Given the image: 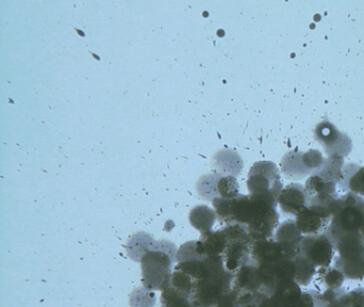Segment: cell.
Masks as SVG:
<instances>
[{"label": "cell", "instance_id": "ba28073f", "mask_svg": "<svg viewBox=\"0 0 364 307\" xmlns=\"http://www.w3.org/2000/svg\"><path fill=\"white\" fill-rule=\"evenodd\" d=\"M336 185L338 183L326 181L318 175H311L304 185L308 194L309 205L329 208L330 205L338 198Z\"/></svg>", "mask_w": 364, "mask_h": 307}, {"label": "cell", "instance_id": "484cf974", "mask_svg": "<svg viewBox=\"0 0 364 307\" xmlns=\"http://www.w3.org/2000/svg\"><path fill=\"white\" fill-rule=\"evenodd\" d=\"M267 300H268V298H267ZM267 300H266L265 302H264L263 304H262L261 306H259V307H268Z\"/></svg>", "mask_w": 364, "mask_h": 307}, {"label": "cell", "instance_id": "52a82bcc", "mask_svg": "<svg viewBox=\"0 0 364 307\" xmlns=\"http://www.w3.org/2000/svg\"><path fill=\"white\" fill-rule=\"evenodd\" d=\"M331 219V212L327 207L309 205L298 213L295 221L304 236H311L325 234Z\"/></svg>", "mask_w": 364, "mask_h": 307}, {"label": "cell", "instance_id": "8992f818", "mask_svg": "<svg viewBox=\"0 0 364 307\" xmlns=\"http://www.w3.org/2000/svg\"><path fill=\"white\" fill-rule=\"evenodd\" d=\"M315 138L323 145L328 156L344 158L353 149L350 138L326 119L321 122L315 128Z\"/></svg>", "mask_w": 364, "mask_h": 307}, {"label": "cell", "instance_id": "7c38bea8", "mask_svg": "<svg viewBox=\"0 0 364 307\" xmlns=\"http://www.w3.org/2000/svg\"><path fill=\"white\" fill-rule=\"evenodd\" d=\"M302 292L296 281L281 284L268 298V307H301Z\"/></svg>", "mask_w": 364, "mask_h": 307}, {"label": "cell", "instance_id": "9a60e30c", "mask_svg": "<svg viewBox=\"0 0 364 307\" xmlns=\"http://www.w3.org/2000/svg\"><path fill=\"white\" fill-rule=\"evenodd\" d=\"M338 185L344 191L359 195L364 200V166L347 163L343 168L342 181Z\"/></svg>", "mask_w": 364, "mask_h": 307}, {"label": "cell", "instance_id": "d6986e66", "mask_svg": "<svg viewBox=\"0 0 364 307\" xmlns=\"http://www.w3.org/2000/svg\"><path fill=\"white\" fill-rule=\"evenodd\" d=\"M344 158L338 156H328L323 161V166L315 171L312 175H318L326 181L340 183L343 177V168H344Z\"/></svg>", "mask_w": 364, "mask_h": 307}, {"label": "cell", "instance_id": "e0dca14e", "mask_svg": "<svg viewBox=\"0 0 364 307\" xmlns=\"http://www.w3.org/2000/svg\"><path fill=\"white\" fill-rule=\"evenodd\" d=\"M314 286L317 291L323 292L328 290L338 289L342 288L343 283L345 281V275L342 271L338 270L334 266H323V268L317 269L316 275H315Z\"/></svg>", "mask_w": 364, "mask_h": 307}, {"label": "cell", "instance_id": "277c9868", "mask_svg": "<svg viewBox=\"0 0 364 307\" xmlns=\"http://www.w3.org/2000/svg\"><path fill=\"white\" fill-rule=\"evenodd\" d=\"M247 185L249 194H270L278 200L284 188L278 166L272 161L255 162L249 171Z\"/></svg>", "mask_w": 364, "mask_h": 307}, {"label": "cell", "instance_id": "5b68a950", "mask_svg": "<svg viewBox=\"0 0 364 307\" xmlns=\"http://www.w3.org/2000/svg\"><path fill=\"white\" fill-rule=\"evenodd\" d=\"M336 254V247L326 234L304 236L300 244L299 255L317 269L331 266Z\"/></svg>", "mask_w": 364, "mask_h": 307}, {"label": "cell", "instance_id": "8fae6325", "mask_svg": "<svg viewBox=\"0 0 364 307\" xmlns=\"http://www.w3.org/2000/svg\"><path fill=\"white\" fill-rule=\"evenodd\" d=\"M304 237L295 220H287L277 228L274 238L282 245L285 253L294 259L299 255L300 244Z\"/></svg>", "mask_w": 364, "mask_h": 307}, {"label": "cell", "instance_id": "ac0fdd59", "mask_svg": "<svg viewBox=\"0 0 364 307\" xmlns=\"http://www.w3.org/2000/svg\"><path fill=\"white\" fill-rule=\"evenodd\" d=\"M216 212L208 206H197L191 211L189 220L191 225L196 230H200L201 234L212 232L213 226L216 221Z\"/></svg>", "mask_w": 364, "mask_h": 307}, {"label": "cell", "instance_id": "4fadbf2b", "mask_svg": "<svg viewBox=\"0 0 364 307\" xmlns=\"http://www.w3.org/2000/svg\"><path fill=\"white\" fill-rule=\"evenodd\" d=\"M228 245V238L223 230L203 234L196 241L197 252L202 256H223Z\"/></svg>", "mask_w": 364, "mask_h": 307}, {"label": "cell", "instance_id": "44dd1931", "mask_svg": "<svg viewBox=\"0 0 364 307\" xmlns=\"http://www.w3.org/2000/svg\"><path fill=\"white\" fill-rule=\"evenodd\" d=\"M223 175L218 173L204 175L197 183V191L203 200H214L219 198L218 181Z\"/></svg>", "mask_w": 364, "mask_h": 307}, {"label": "cell", "instance_id": "603a6c76", "mask_svg": "<svg viewBox=\"0 0 364 307\" xmlns=\"http://www.w3.org/2000/svg\"><path fill=\"white\" fill-rule=\"evenodd\" d=\"M161 307H191V300L167 286L161 294Z\"/></svg>", "mask_w": 364, "mask_h": 307}, {"label": "cell", "instance_id": "3957f363", "mask_svg": "<svg viewBox=\"0 0 364 307\" xmlns=\"http://www.w3.org/2000/svg\"><path fill=\"white\" fill-rule=\"evenodd\" d=\"M336 253L333 266L342 271L345 279H364V243L357 239H346L334 244Z\"/></svg>", "mask_w": 364, "mask_h": 307}, {"label": "cell", "instance_id": "cb8c5ba5", "mask_svg": "<svg viewBox=\"0 0 364 307\" xmlns=\"http://www.w3.org/2000/svg\"><path fill=\"white\" fill-rule=\"evenodd\" d=\"M219 198H233L240 195V185L234 176H221L218 181Z\"/></svg>", "mask_w": 364, "mask_h": 307}, {"label": "cell", "instance_id": "ffe728a7", "mask_svg": "<svg viewBox=\"0 0 364 307\" xmlns=\"http://www.w3.org/2000/svg\"><path fill=\"white\" fill-rule=\"evenodd\" d=\"M296 264L295 281L300 287H306L314 281L317 268L302 256L298 255L294 258Z\"/></svg>", "mask_w": 364, "mask_h": 307}, {"label": "cell", "instance_id": "2e32d148", "mask_svg": "<svg viewBox=\"0 0 364 307\" xmlns=\"http://www.w3.org/2000/svg\"><path fill=\"white\" fill-rule=\"evenodd\" d=\"M212 166L218 174L236 177L242 171V160L234 151L223 149L214 156Z\"/></svg>", "mask_w": 364, "mask_h": 307}, {"label": "cell", "instance_id": "5bb4252c", "mask_svg": "<svg viewBox=\"0 0 364 307\" xmlns=\"http://www.w3.org/2000/svg\"><path fill=\"white\" fill-rule=\"evenodd\" d=\"M281 171L285 177L289 179H299L310 177L312 172L306 168L304 160V153L302 151H289L287 155L283 156L281 160Z\"/></svg>", "mask_w": 364, "mask_h": 307}, {"label": "cell", "instance_id": "9c48e42d", "mask_svg": "<svg viewBox=\"0 0 364 307\" xmlns=\"http://www.w3.org/2000/svg\"><path fill=\"white\" fill-rule=\"evenodd\" d=\"M281 210L287 215L297 217L298 213L309 206L308 194L304 185L294 183L283 188L278 200Z\"/></svg>", "mask_w": 364, "mask_h": 307}, {"label": "cell", "instance_id": "7402d4cb", "mask_svg": "<svg viewBox=\"0 0 364 307\" xmlns=\"http://www.w3.org/2000/svg\"><path fill=\"white\" fill-rule=\"evenodd\" d=\"M154 242L155 241L149 235L139 232V234H136L129 241V245H127V251H129V255L134 260H141L142 256L152 247Z\"/></svg>", "mask_w": 364, "mask_h": 307}, {"label": "cell", "instance_id": "d4e9b609", "mask_svg": "<svg viewBox=\"0 0 364 307\" xmlns=\"http://www.w3.org/2000/svg\"><path fill=\"white\" fill-rule=\"evenodd\" d=\"M347 307H364V288L358 287L346 293Z\"/></svg>", "mask_w": 364, "mask_h": 307}, {"label": "cell", "instance_id": "7a4b0ae2", "mask_svg": "<svg viewBox=\"0 0 364 307\" xmlns=\"http://www.w3.org/2000/svg\"><path fill=\"white\" fill-rule=\"evenodd\" d=\"M176 259V247L168 241H155L142 256L144 284L149 290H164L171 279V268Z\"/></svg>", "mask_w": 364, "mask_h": 307}, {"label": "cell", "instance_id": "6da1fadb", "mask_svg": "<svg viewBox=\"0 0 364 307\" xmlns=\"http://www.w3.org/2000/svg\"><path fill=\"white\" fill-rule=\"evenodd\" d=\"M331 223L325 234L333 245L346 239H357L364 243V200L347 192L338 196L329 207Z\"/></svg>", "mask_w": 364, "mask_h": 307}, {"label": "cell", "instance_id": "30bf717a", "mask_svg": "<svg viewBox=\"0 0 364 307\" xmlns=\"http://www.w3.org/2000/svg\"><path fill=\"white\" fill-rule=\"evenodd\" d=\"M284 257L289 256L285 253L282 245L274 238L257 241L251 247L250 262L257 266H267Z\"/></svg>", "mask_w": 364, "mask_h": 307}]
</instances>
